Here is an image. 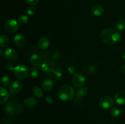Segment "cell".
Returning <instances> with one entry per match:
<instances>
[{"label":"cell","mask_w":125,"mask_h":124,"mask_svg":"<svg viewBox=\"0 0 125 124\" xmlns=\"http://www.w3.org/2000/svg\"><path fill=\"white\" fill-rule=\"evenodd\" d=\"M4 56L5 58L8 61L15 62L18 58V53L15 49L9 47V48L6 49L4 53Z\"/></svg>","instance_id":"cell-8"},{"label":"cell","mask_w":125,"mask_h":124,"mask_svg":"<svg viewBox=\"0 0 125 124\" xmlns=\"http://www.w3.org/2000/svg\"><path fill=\"white\" fill-rule=\"evenodd\" d=\"M88 92H89V89L87 87H84V86H82V87L79 88L77 91L76 94L77 97L79 98H81V97H84L87 94Z\"/></svg>","instance_id":"cell-19"},{"label":"cell","mask_w":125,"mask_h":124,"mask_svg":"<svg viewBox=\"0 0 125 124\" xmlns=\"http://www.w3.org/2000/svg\"><path fill=\"white\" fill-rule=\"evenodd\" d=\"M116 27L119 30H123L125 29V20L123 19H118L116 23Z\"/></svg>","instance_id":"cell-23"},{"label":"cell","mask_w":125,"mask_h":124,"mask_svg":"<svg viewBox=\"0 0 125 124\" xmlns=\"http://www.w3.org/2000/svg\"><path fill=\"white\" fill-rule=\"evenodd\" d=\"M68 72L71 74H73V75H75V74H77V69L76 68L75 66H70L67 69Z\"/></svg>","instance_id":"cell-30"},{"label":"cell","mask_w":125,"mask_h":124,"mask_svg":"<svg viewBox=\"0 0 125 124\" xmlns=\"http://www.w3.org/2000/svg\"><path fill=\"white\" fill-rule=\"evenodd\" d=\"M99 105L104 109H109L114 105V100L111 96H105L101 97L99 101Z\"/></svg>","instance_id":"cell-7"},{"label":"cell","mask_w":125,"mask_h":124,"mask_svg":"<svg viewBox=\"0 0 125 124\" xmlns=\"http://www.w3.org/2000/svg\"><path fill=\"white\" fill-rule=\"evenodd\" d=\"M104 10L103 7L98 4L94 6L91 9L92 13L96 17L102 15L104 13Z\"/></svg>","instance_id":"cell-14"},{"label":"cell","mask_w":125,"mask_h":124,"mask_svg":"<svg viewBox=\"0 0 125 124\" xmlns=\"http://www.w3.org/2000/svg\"><path fill=\"white\" fill-rule=\"evenodd\" d=\"M26 12L29 15L32 16L36 13V9L34 6H31L27 9Z\"/></svg>","instance_id":"cell-28"},{"label":"cell","mask_w":125,"mask_h":124,"mask_svg":"<svg viewBox=\"0 0 125 124\" xmlns=\"http://www.w3.org/2000/svg\"><path fill=\"white\" fill-rule=\"evenodd\" d=\"M26 2L31 6H35L39 2V0H26Z\"/></svg>","instance_id":"cell-32"},{"label":"cell","mask_w":125,"mask_h":124,"mask_svg":"<svg viewBox=\"0 0 125 124\" xmlns=\"http://www.w3.org/2000/svg\"><path fill=\"white\" fill-rule=\"evenodd\" d=\"M19 29V24L15 19H9L4 24V29L7 32L13 34L18 31Z\"/></svg>","instance_id":"cell-5"},{"label":"cell","mask_w":125,"mask_h":124,"mask_svg":"<svg viewBox=\"0 0 125 124\" xmlns=\"http://www.w3.org/2000/svg\"><path fill=\"white\" fill-rule=\"evenodd\" d=\"M82 71L84 73L86 74H95L96 71V67L92 64H87L82 68Z\"/></svg>","instance_id":"cell-17"},{"label":"cell","mask_w":125,"mask_h":124,"mask_svg":"<svg viewBox=\"0 0 125 124\" xmlns=\"http://www.w3.org/2000/svg\"><path fill=\"white\" fill-rule=\"evenodd\" d=\"M9 43V38L5 35H0V47H7Z\"/></svg>","instance_id":"cell-21"},{"label":"cell","mask_w":125,"mask_h":124,"mask_svg":"<svg viewBox=\"0 0 125 124\" xmlns=\"http://www.w3.org/2000/svg\"><path fill=\"white\" fill-rule=\"evenodd\" d=\"M14 68L15 67L13 66V64L12 63H7V64H5V69L6 70L9 71H12L14 70Z\"/></svg>","instance_id":"cell-31"},{"label":"cell","mask_w":125,"mask_h":124,"mask_svg":"<svg viewBox=\"0 0 125 124\" xmlns=\"http://www.w3.org/2000/svg\"><path fill=\"white\" fill-rule=\"evenodd\" d=\"M9 98L8 91L3 87L0 86V105L3 104Z\"/></svg>","instance_id":"cell-15"},{"label":"cell","mask_w":125,"mask_h":124,"mask_svg":"<svg viewBox=\"0 0 125 124\" xmlns=\"http://www.w3.org/2000/svg\"><path fill=\"white\" fill-rule=\"evenodd\" d=\"M45 101H46L47 103H50V104H52V103H54V99L52 98V97H50V96H48L45 98Z\"/></svg>","instance_id":"cell-34"},{"label":"cell","mask_w":125,"mask_h":124,"mask_svg":"<svg viewBox=\"0 0 125 124\" xmlns=\"http://www.w3.org/2000/svg\"><path fill=\"white\" fill-rule=\"evenodd\" d=\"M52 72V75L54 76V77L55 79H60L61 78L62 75V72H61V71H60L59 69H57V70H54Z\"/></svg>","instance_id":"cell-29"},{"label":"cell","mask_w":125,"mask_h":124,"mask_svg":"<svg viewBox=\"0 0 125 124\" xmlns=\"http://www.w3.org/2000/svg\"><path fill=\"white\" fill-rule=\"evenodd\" d=\"M54 86V82L51 79H45L42 83V88L45 91H49L52 89Z\"/></svg>","instance_id":"cell-18"},{"label":"cell","mask_w":125,"mask_h":124,"mask_svg":"<svg viewBox=\"0 0 125 124\" xmlns=\"http://www.w3.org/2000/svg\"><path fill=\"white\" fill-rule=\"evenodd\" d=\"M61 52H60L59 51H56V52H55L54 53L52 54V58H53V59H57V58H59L61 57Z\"/></svg>","instance_id":"cell-33"},{"label":"cell","mask_w":125,"mask_h":124,"mask_svg":"<svg viewBox=\"0 0 125 124\" xmlns=\"http://www.w3.org/2000/svg\"><path fill=\"white\" fill-rule=\"evenodd\" d=\"M121 72L125 75V64H123L122 68H121Z\"/></svg>","instance_id":"cell-35"},{"label":"cell","mask_w":125,"mask_h":124,"mask_svg":"<svg viewBox=\"0 0 125 124\" xmlns=\"http://www.w3.org/2000/svg\"><path fill=\"white\" fill-rule=\"evenodd\" d=\"M100 38L103 42L106 44L114 45L120 41L121 35L116 29L107 28L101 31Z\"/></svg>","instance_id":"cell-1"},{"label":"cell","mask_w":125,"mask_h":124,"mask_svg":"<svg viewBox=\"0 0 125 124\" xmlns=\"http://www.w3.org/2000/svg\"><path fill=\"white\" fill-rule=\"evenodd\" d=\"M31 63L34 66L37 67L39 66L42 63V57L37 53H34L31 56L30 59Z\"/></svg>","instance_id":"cell-16"},{"label":"cell","mask_w":125,"mask_h":124,"mask_svg":"<svg viewBox=\"0 0 125 124\" xmlns=\"http://www.w3.org/2000/svg\"><path fill=\"white\" fill-rule=\"evenodd\" d=\"M24 102V104L26 106H34L36 105L37 103V100L35 99L34 97H29V98H25L23 101Z\"/></svg>","instance_id":"cell-20"},{"label":"cell","mask_w":125,"mask_h":124,"mask_svg":"<svg viewBox=\"0 0 125 124\" xmlns=\"http://www.w3.org/2000/svg\"><path fill=\"white\" fill-rule=\"evenodd\" d=\"M42 69L45 72H52L55 70L56 64L50 59H45L42 63Z\"/></svg>","instance_id":"cell-6"},{"label":"cell","mask_w":125,"mask_h":124,"mask_svg":"<svg viewBox=\"0 0 125 124\" xmlns=\"http://www.w3.org/2000/svg\"><path fill=\"white\" fill-rule=\"evenodd\" d=\"M13 71L15 76L20 80H24L26 79L29 75V70L28 68L26 66L23 64H20L15 67Z\"/></svg>","instance_id":"cell-4"},{"label":"cell","mask_w":125,"mask_h":124,"mask_svg":"<svg viewBox=\"0 0 125 124\" xmlns=\"http://www.w3.org/2000/svg\"><path fill=\"white\" fill-rule=\"evenodd\" d=\"M123 58H124V60H125V52L124 53V54H123Z\"/></svg>","instance_id":"cell-37"},{"label":"cell","mask_w":125,"mask_h":124,"mask_svg":"<svg viewBox=\"0 0 125 124\" xmlns=\"http://www.w3.org/2000/svg\"><path fill=\"white\" fill-rule=\"evenodd\" d=\"M49 45H50V40L46 36H42V38H40L38 42V46H39V48L42 50H45L46 49H47Z\"/></svg>","instance_id":"cell-12"},{"label":"cell","mask_w":125,"mask_h":124,"mask_svg":"<svg viewBox=\"0 0 125 124\" xmlns=\"http://www.w3.org/2000/svg\"><path fill=\"white\" fill-rule=\"evenodd\" d=\"M13 41L16 46L18 47H22L25 43V38L21 34H17L15 36Z\"/></svg>","instance_id":"cell-13"},{"label":"cell","mask_w":125,"mask_h":124,"mask_svg":"<svg viewBox=\"0 0 125 124\" xmlns=\"http://www.w3.org/2000/svg\"><path fill=\"white\" fill-rule=\"evenodd\" d=\"M33 93L36 97L39 98H41L43 96V92L42 89L37 86H35L33 88Z\"/></svg>","instance_id":"cell-22"},{"label":"cell","mask_w":125,"mask_h":124,"mask_svg":"<svg viewBox=\"0 0 125 124\" xmlns=\"http://www.w3.org/2000/svg\"><path fill=\"white\" fill-rule=\"evenodd\" d=\"M120 110L119 108L117 106H114L113 108L111 109V115H112L114 117H118L120 115Z\"/></svg>","instance_id":"cell-25"},{"label":"cell","mask_w":125,"mask_h":124,"mask_svg":"<svg viewBox=\"0 0 125 124\" xmlns=\"http://www.w3.org/2000/svg\"><path fill=\"white\" fill-rule=\"evenodd\" d=\"M85 81V79L84 75L81 73H77L74 75L72 79V83L74 87L79 88L84 85Z\"/></svg>","instance_id":"cell-9"},{"label":"cell","mask_w":125,"mask_h":124,"mask_svg":"<svg viewBox=\"0 0 125 124\" xmlns=\"http://www.w3.org/2000/svg\"><path fill=\"white\" fill-rule=\"evenodd\" d=\"M23 105L18 100H11L5 106V111L7 114L12 115H17L23 111Z\"/></svg>","instance_id":"cell-2"},{"label":"cell","mask_w":125,"mask_h":124,"mask_svg":"<svg viewBox=\"0 0 125 124\" xmlns=\"http://www.w3.org/2000/svg\"><path fill=\"white\" fill-rule=\"evenodd\" d=\"M1 83L3 86H7L10 83V78L9 75H3L1 79Z\"/></svg>","instance_id":"cell-24"},{"label":"cell","mask_w":125,"mask_h":124,"mask_svg":"<svg viewBox=\"0 0 125 124\" xmlns=\"http://www.w3.org/2000/svg\"><path fill=\"white\" fill-rule=\"evenodd\" d=\"M18 21L20 24H26L29 22V18L26 15H21L18 17Z\"/></svg>","instance_id":"cell-26"},{"label":"cell","mask_w":125,"mask_h":124,"mask_svg":"<svg viewBox=\"0 0 125 124\" xmlns=\"http://www.w3.org/2000/svg\"><path fill=\"white\" fill-rule=\"evenodd\" d=\"M2 53V50H1V49H0V57H1V56Z\"/></svg>","instance_id":"cell-36"},{"label":"cell","mask_w":125,"mask_h":124,"mask_svg":"<svg viewBox=\"0 0 125 124\" xmlns=\"http://www.w3.org/2000/svg\"><path fill=\"white\" fill-rule=\"evenodd\" d=\"M115 101L118 105L125 104V91H120L115 95Z\"/></svg>","instance_id":"cell-11"},{"label":"cell","mask_w":125,"mask_h":124,"mask_svg":"<svg viewBox=\"0 0 125 124\" xmlns=\"http://www.w3.org/2000/svg\"><path fill=\"white\" fill-rule=\"evenodd\" d=\"M30 75L32 77L34 78V79L37 78L39 75V70L37 69V68H35V67H32V68H31V69L30 70Z\"/></svg>","instance_id":"cell-27"},{"label":"cell","mask_w":125,"mask_h":124,"mask_svg":"<svg viewBox=\"0 0 125 124\" xmlns=\"http://www.w3.org/2000/svg\"><path fill=\"white\" fill-rule=\"evenodd\" d=\"M22 88H23V84L21 83V82L18 80H14L10 84L9 86V91L11 94H15L20 92Z\"/></svg>","instance_id":"cell-10"},{"label":"cell","mask_w":125,"mask_h":124,"mask_svg":"<svg viewBox=\"0 0 125 124\" xmlns=\"http://www.w3.org/2000/svg\"><path fill=\"white\" fill-rule=\"evenodd\" d=\"M75 95L74 88L69 85H64L61 86L58 91V96L63 101L72 99Z\"/></svg>","instance_id":"cell-3"}]
</instances>
